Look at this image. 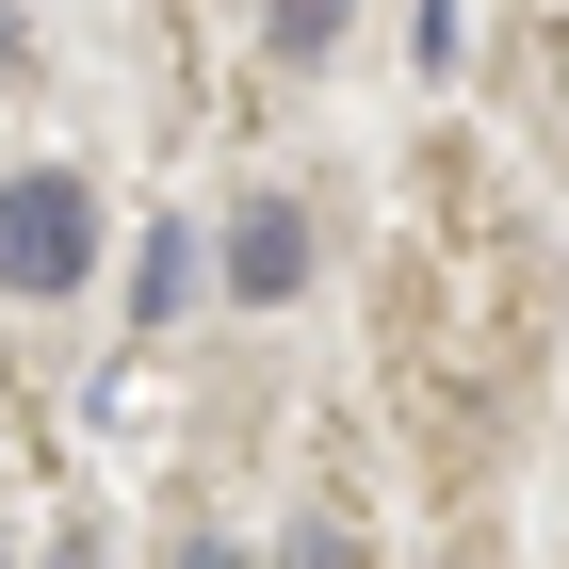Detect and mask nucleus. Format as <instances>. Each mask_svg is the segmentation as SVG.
Returning a JSON list of instances; mask_svg holds the SVG:
<instances>
[{
  "label": "nucleus",
  "instance_id": "nucleus-1",
  "mask_svg": "<svg viewBox=\"0 0 569 569\" xmlns=\"http://www.w3.org/2000/svg\"><path fill=\"white\" fill-rule=\"evenodd\" d=\"M82 261H98V196L66 163H17L0 179V293H82Z\"/></svg>",
  "mask_w": 569,
  "mask_h": 569
},
{
  "label": "nucleus",
  "instance_id": "nucleus-2",
  "mask_svg": "<svg viewBox=\"0 0 569 569\" xmlns=\"http://www.w3.org/2000/svg\"><path fill=\"white\" fill-rule=\"evenodd\" d=\"M293 277H309V212H293V196H244V212H228V293L277 309Z\"/></svg>",
  "mask_w": 569,
  "mask_h": 569
},
{
  "label": "nucleus",
  "instance_id": "nucleus-3",
  "mask_svg": "<svg viewBox=\"0 0 569 569\" xmlns=\"http://www.w3.org/2000/svg\"><path fill=\"white\" fill-rule=\"evenodd\" d=\"M163 309H196V228H163L147 277H131V326H163Z\"/></svg>",
  "mask_w": 569,
  "mask_h": 569
},
{
  "label": "nucleus",
  "instance_id": "nucleus-5",
  "mask_svg": "<svg viewBox=\"0 0 569 569\" xmlns=\"http://www.w3.org/2000/svg\"><path fill=\"white\" fill-rule=\"evenodd\" d=\"M407 49H423V66H472V0H423V33H407Z\"/></svg>",
  "mask_w": 569,
  "mask_h": 569
},
{
  "label": "nucleus",
  "instance_id": "nucleus-4",
  "mask_svg": "<svg viewBox=\"0 0 569 569\" xmlns=\"http://www.w3.org/2000/svg\"><path fill=\"white\" fill-rule=\"evenodd\" d=\"M342 17H358V0H277V49H293V66H326V49H342Z\"/></svg>",
  "mask_w": 569,
  "mask_h": 569
}]
</instances>
